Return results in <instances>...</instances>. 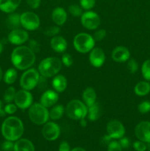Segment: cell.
Segmentation results:
<instances>
[{
	"mask_svg": "<svg viewBox=\"0 0 150 151\" xmlns=\"http://www.w3.org/2000/svg\"><path fill=\"white\" fill-rule=\"evenodd\" d=\"M11 61L18 69L25 70L35 63V55L28 47L21 46L13 50L11 55Z\"/></svg>",
	"mask_w": 150,
	"mask_h": 151,
	"instance_id": "cell-1",
	"label": "cell"
},
{
	"mask_svg": "<svg viewBox=\"0 0 150 151\" xmlns=\"http://www.w3.org/2000/svg\"><path fill=\"white\" fill-rule=\"evenodd\" d=\"M1 133L3 137L9 141L19 139L24 133L23 122L18 117L10 116L3 122Z\"/></svg>",
	"mask_w": 150,
	"mask_h": 151,
	"instance_id": "cell-2",
	"label": "cell"
},
{
	"mask_svg": "<svg viewBox=\"0 0 150 151\" xmlns=\"http://www.w3.org/2000/svg\"><path fill=\"white\" fill-rule=\"evenodd\" d=\"M62 66L61 60L57 57L45 58L38 66V72L45 78H51L60 72Z\"/></svg>",
	"mask_w": 150,
	"mask_h": 151,
	"instance_id": "cell-3",
	"label": "cell"
},
{
	"mask_svg": "<svg viewBox=\"0 0 150 151\" xmlns=\"http://www.w3.org/2000/svg\"><path fill=\"white\" fill-rule=\"evenodd\" d=\"M29 116L33 123L38 125H43L48 121L49 112L41 103H34L29 108Z\"/></svg>",
	"mask_w": 150,
	"mask_h": 151,
	"instance_id": "cell-4",
	"label": "cell"
},
{
	"mask_svg": "<svg viewBox=\"0 0 150 151\" xmlns=\"http://www.w3.org/2000/svg\"><path fill=\"white\" fill-rule=\"evenodd\" d=\"M66 111L68 116L75 120L83 119L88 114L87 106L79 100H73L69 102L66 106Z\"/></svg>",
	"mask_w": 150,
	"mask_h": 151,
	"instance_id": "cell-5",
	"label": "cell"
},
{
	"mask_svg": "<svg viewBox=\"0 0 150 151\" xmlns=\"http://www.w3.org/2000/svg\"><path fill=\"white\" fill-rule=\"evenodd\" d=\"M95 45V40L85 32L77 34L74 38V47L79 52L87 53L91 51Z\"/></svg>",
	"mask_w": 150,
	"mask_h": 151,
	"instance_id": "cell-6",
	"label": "cell"
},
{
	"mask_svg": "<svg viewBox=\"0 0 150 151\" xmlns=\"http://www.w3.org/2000/svg\"><path fill=\"white\" fill-rule=\"evenodd\" d=\"M39 72L36 69H28L21 77L20 85L23 89L30 91L36 87L39 82Z\"/></svg>",
	"mask_w": 150,
	"mask_h": 151,
	"instance_id": "cell-7",
	"label": "cell"
},
{
	"mask_svg": "<svg viewBox=\"0 0 150 151\" xmlns=\"http://www.w3.org/2000/svg\"><path fill=\"white\" fill-rule=\"evenodd\" d=\"M21 24L28 30H35L40 26V19L32 12H25L20 16Z\"/></svg>",
	"mask_w": 150,
	"mask_h": 151,
	"instance_id": "cell-8",
	"label": "cell"
},
{
	"mask_svg": "<svg viewBox=\"0 0 150 151\" xmlns=\"http://www.w3.org/2000/svg\"><path fill=\"white\" fill-rule=\"evenodd\" d=\"M16 106L21 109H28L32 106V95L27 90H20L16 92L14 99Z\"/></svg>",
	"mask_w": 150,
	"mask_h": 151,
	"instance_id": "cell-9",
	"label": "cell"
},
{
	"mask_svg": "<svg viewBox=\"0 0 150 151\" xmlns=\"http://www.w3.org/2000/svg\"><path fill=\"white\" fill-rule=\"evenodd\" d=\"M81 22L86 29H95L99 26L100 19L97 13L92 11H87L81 16Z\"/></svg>",
	"mask_w": 150,
	"mask_h": 151,
	"instance_id": "cell-10",
	"label": "cell"
},
{
	"mask_svg": "<svg viewBox=\"0 0 150 151\" xmlns=\"http://www.w3.org/2000/svg\"><path fill=\"white\" fill-rule=\"evenodd\" d=\"M107 132L111 139H121L124 135L125 128L119 121L112 120L107 124Z\"/></svg>",
	"mask_w": 150,
	"mask_h": 151,
	"instance_id": "cell-11",
	"label": "cell"
},
{
	"mask_svg": "<svg viewBox=\"0 0 150 151\" xmlns=\"http://www.w3.org/2000/svg\"><path fill=\"white\" fill-rule=\"evenodd\" d=\"M60 134V127L54 122H47L44 125L42 129L43 136L48 141H54L58 138Z\"/></svg>",
	"mask_w": 150,
	"mask_h": 151,
	"instance_id": "cell-12",
	"label": "cell"
},
{
	"mask_svg": "<svg viewBox=\"0 0 150 151\" xmlns=\"http://www.w3.org/2000/svg\"><path fill=\"white\" fill-rule=\"evenodd\" d=\"M137 138L144 142H150V122L144 121L137 125L135 129Z\"/></svg>",
	"mask_w": 150,
	"mask_h": 151,
	"instance_id": "cell-13",
	"label": "cell"
},
{
	"mask_svg": "<svg viewBox=\"0 0 150 151\" xmlns=\"http://www.w3.org/2000/svg\"><path fill=\"white\" fill-rule=\"evenodd\" d=\"M29 38L27 32L21 29H13L8 35V41L11 44L20 45L26 42Z\"/></svg>",
	"mask_w": 150,
	"mask_h": 151,
	"instance_id": "cell-14",
	"label": "cell"
},
{
	"mask_svg": "<svg viewBox=\"0 0 150 151\" xmlns=\"http://www.w3.org/2000/svg\"><path fill=\"white\" fill-rule=\"evenodd\" d=\"M89 60L91 65L95 67H100L105 60V55L104 51L100 48H94L91 51Z\"/></svg>",
	"mask_w": 150,
	"mask_h": 151,
	"instance_id": "cell-15",
	"label": "cell"
},
{
	"mask_svg": "<svg viewBox=\"0 0 150 151\" xmlns=\"http://www.w3.org/2000/svg\"><path fill=\"white\" fill-rule=\"evenodd\" d=\"M59 98L57 91L52 90H48L42 94L41 97V104L45 106L46 108L51 107L56 104Z\"/></svg>",
	"mask_w": 150,
	"mask_h": 151,
	"instance_id": "cell-16",
	"label": "cell"
},
{
	"mask_svg": "<svg viewBox=\"0 0 150 151\" xmlns=\"http://www.w3.org/2000/svg\"><path fill=\"white\" fill-rule=\"evenodd\" d=\"M130 56L129 50L125 47H118L113 50L112 52V58L114 61L121 63L125 62Z\"/></svg>",
	"mask_w": 150,
	"mask_h": 151,
	"instance_id": "cell-17",
	"label": "cell"
},
{
	"mask_svg": "<svg viewBox=\"0 0 150 151\" xmlns=\"http://www.w3.org/2000/svg\"><path fill=\"white\" fill-rule=\"evenodd\" d=\"M51 19L56 24L61 26L67 19V13L62 7H56L51 13Z\"/></svg>",
	"mask_w": 150,
	"mask_h": 151,
	"instance_id": "cell-18",
	"label": "cell"
},
{
	"mask_svg": "<svg viewBox=\"0 0 150 151\" xmlns=\"http://www.w3.org/2000/svg\"><path fill=\"white\" fill-rule=\"evenodd\" d=\"M21 0H0V10L4 13H12L19 6Z\"/></svg>",
	"mask_w": 150,
	"mask_h": 151,
	"instance_id": "cell-19",
	"label": "cell"
},
{
	"mask_svg": "<svg viewBox=\"0 0 150 151\" xmlns=\"http://www.w3.org/2000/svg\"><path fill=\"white\" fill-rule=\"evenodd\" d=\"M51 47L57 52H63L67 49V42L61 36H55L51 40Z\"/></svg>",
	"mask_w": 150,
	"mask_h": 151,
	"instance_id": "cell-20",
	"label": "cell"
},
{
	"mask_svg": "<svg viewBox=\"0 0 150 151\" xmlns=\"http://www.w3.org/2000/svg\"><path fill=\"white\" fill-rule=\"evenodd\" d=\"M14 151H35V147L32 142L26 139H19L14 144Z\"/></svg>",
	"mask_w": 150,
	"mask_h": 151,
	"instance_id": "cell-21",
	"label": "cell"
},
{
	"mask_svg": "<svg viewBox=\"0 0 150 151\" xmlns=\"http://www.w3.org/2000/svg\"><path fill=\"white\" fill-rule=\"evenodd\" d=\"M82 99H83L85 106L88 107L92 106L96 103V94L95 90L91 87L85 88V91L82 93Z\"/></svg>",
	"mask_w": 150,
	"mask_h": 151,
	"instance_id": "cell-22",
	"label": "cell"
},
{
	"mask_svg": "<svg viewBox=\"0 0 150 151\" xmlns=\"http://www.w3.org/2000/svg\"><path fill=\"white\" fill-rule=\"evenodd\" d=\"M88 119L91 121H96L101 116L102 114V109H101V105L99 103H95L88 107Z\"/></svg>",
	"mask_w": 150,
	"mask_h": 151,
	"instance_id": "cell-23",
	"label": "cell"
},
{
	"mask_svg": "<svg viewBox=\"0 0 150 151\" xmlns=\"http://www.w3.org/2000/svg\"><path fill=\"white\" fill-rule=\"evenodd\" d=\"M52 86L57 92H63L67 87V80L63 75H57L52 81Z\"/></svg>",
	"mask_w": 150,
	"mask_h": 151,
	"instance_id": "cell-24",
	"label": "cell"
},
{
	"mask_svg": "<svg viewBox=\"0 0 150 151\" xmlns=\"http://www.w3.org/2000/svg\"><path fill=\"white\" fill-rule=\"evenodd\" d=\"M150 91V84L146 81L139 82L135 87V93L138 96H145Z\"/></svg>",
	"mask_w": 150,
	"mask_h": 151,
	"instance_id": "cell-25",
	"label": "cell"
},
{
	"mask_svg": "<svg viewBox=\"0 0 150 151\" xmlns=\"http://www.w3.org/2000/svg\"><path fill=\"white\" fill-rule=\"evenodd\" d=\"M7 25L10 29H18L21 25L20 15L17 13H13L8 16L7 19Z\"/></svg>",
	"mask_w": 150,
	"mask_h": 151,
	"instance_id": "cell-26",
	"label": "cell"
},
{
	"mask_svg": "<svg viewBox=\"0 0 150 151\" xmlns=\"http://www.w3.org/2000/svg\"><path fill=\"white\" fill-rule=\"evenodd\" d=\"M64 113V108L62 105H57L49 111V117L53 120H57L61 118Z\"/></svg>",
	"mask_w": 150,
	"mask_h": 151,
	"instance_id": "cell-27",
	"label": "cell"
},
{
	"mask_svg": "<svg viewBox=\"0 0 150 151\" xmlns=\"http://www.w3.org/2000/svg\"><path fill=\"white\" fill-rule=\"evenodd\" d=\"M17 79V72L15 69H9L5 72L4 81L7 84H12Z\"/></svg>",
	"mask_w": 150,
	"mask_h": 151,
	"instance_id": "cell-28",
	"label": "cell"
},
{
	"mask_svg": "<svg viewBox=\"0 0 150 151\" xmlns=\"http://www.w3.org/2000/svg\"><path fill=\"white\" fill-rule=\"evenodd\" d=\"M16 90L13 87H9L7 90L5 91L4 94V101L6 103H10L13 101L15 99V96H16Z\"/></svg>",
	"mask_w": 150,
	"mask_h": 151,
	"instance_id": "cell-29",
	"label": "cell"
},
{
	"mask_svg": "<svg viewBox=\"0 0 150 151\" xmlns=\"http://www.w3.org/2000/svg\"><path fill=\"white\" fill-rule=\"evenodd\" d=\"M142 74L144 78L146 81H150V60H147L143 63L142 66Z\"/></svg>",
	"mask_w": 150,
	"mask_h": 151,
	"instance_id": "cell-30",
	"label": "cell"
},
{
	"mask_svg": "<svg viewBox=\"0 0 150 151\" xmlns=\"http://www.w3.org/2000/svg\"><path fill=\"white\" fill-rule=\"evenodd\" d=\"M69 11L72 16L78 17L82 15V10L80 6L77 4H71L69 7Z\"/></svg>",
	"mask_w": 150,
	"mask_h": 151,
	"instance_id": "cell-31",
	"label": "cell"
},
{
	"mask_svg": "<svg viewBox=\"0 0 150 151\" xmlns=\"http://www.w3.org/2000/svg\"><path fill=\"white\" fill-rule=\"evenodd\" d=\"M95 0H80V5L85 10H91L95 5Z\"/></svg>",
	"mask_w": 150,
	"mask_h": 151,
	"instance_id": "cell-32",
	"label": "cell"
},
{
	"mask_svg": "<svg viewBox=\"0 0 150 151\" xmlns=\"http://www.w3.org/2000/svg\"><path fill=\"white\" fill-rule=\"evenodd\" d=\"M59 32H60V28L58 27L51 26L47 27L44 33L46 35H48V36H54V35H57Z\"/></svg>",
	"mask_w": 150,
	"mask_h": 151,
	"instance_id": "cell-33",
	"label": "cell"
},
{
	"mask_svg": "<svg viewBox=\"0 0 150 151\" xmlns=\"http://www.w3.org/2000/svg\"><path fill=\"white\" fill-rule=\"evenodd\" d=\"M138 111L141 114H146L150 111V102L144 101L138 106Z\"/></svg>",
	"mask_w": 150,
	"mask_h": 151,
	"instance_id": "cell-34",
	"label": "cell"
},
{
	"mask_svg": "<svg viewBox=\"0 0 150 151\" xmlns=\"http://www.w3.org/2000/svg\"><path fill=\"white\" fill-rule=\"evenodd\" d=\"M127 68L129 72H130V73H135L138 69V65L136 60H134V59L129 60L127 63Z\"/></svg>",
	"mask_w": 150,
	"mask_h": 151,
	"instance_id": "cell-35",
	"label": "cell"
},
{
	"mask_svg": "<svg viewBox=\"0 0 150 151\" xmlns=\"http://www.w3.org/2000/svg\"><path fill=\"white\" fill-rule=\"evenodd\" d=\"M107 151H122V147L119 142L116 141H112L108 144Z\"/></svg>",
	"mask_w": 150,
	"mask_h": 151,
	"instance_id": "cell-36",
	"label": "cell"
},
{
	"mask_svg": "<svg viewBox=\"0 0 150 151\" xmlns=\"http://www.w3.org/2000/svg\"><path fill=\"white\" fill-rule=\"evenodd\" d=\"M29 48L34 53L35 52H39V51L41 50V47H40V44L37 42L35 40H30L29 41Z\"/></svg>",
	"mask_w": 150,
	"mask_h": 151,
	"instance_id": "cell-37",
	"label": "cell"
},
{
	"mask_svg": "<svg viewBox=\"0 0 150 151\" xmlns=\"http://www.w3.org/2000/svg\"><path fill=\"white\" fill-rule=\"evenodd\" d=\"M62 63L66 66H71L73 63V58L69 54H64L62 56Z\"/></svg>",
	"mask_w": 150,
	"mask_h": 151,
	"instance_id": "cell-38",
	"label": "cell"
},
{
	"mask_svg": "<svg viewBox=\"0 0 150 151\" xmlns=\"http://www.w3.org/2000/svg\"><path fill=\"white\" fill-rule=\"evenodd\" d=\"M133 147L135 148V150L137 151H145L146 150L147 147L145 143L142 141H136L134 142Z\"/></svg>",
	"mask_w": 150,
	"mask_h": 151,
	"instance_id": "cell-39",
	"label": "cell"
},
{
	"mask_svg": "<svg viewBox=\"0 0 150 151\" xmlns=\"http://www.w3.org/2000/svg\"><path fill=\"white\" fill-rule=\"evenodd\" d=\"M1 149L4 151H12L14 149V145L12 142V141H7L4 142L1 144Z\"/></svg>",
	"mask_w": 150,
	"mask_h": 151,
	"instance_id": "cell-40",
	"label": "cell"
},
{
	"mask_svg": "<svg viewBox=\"0 0 150 151\" xmlns=\"http://www.w3.org/2000/svg\"><path fill=\"white\" fill-rule=\"evenodd\" d=\"M106 36V31L104 29H99L96 31L94 35V38L95 41H101Z\"/></svg>",
	"mask_w": 150,
	"mask_h": 151,
	"instance_id": "cell-41",
	"label": "cell"
},
{
	"mask_svg": "<svg viewBox=\"0 0 150 151\" xmlns=\"http://www.w3.org/2000/svg\"><path fill=\"white\" fill-rule=\"evenodd\" d=\"M16 111H17V107L14 104H8L4 108V111H5V113L8 114H14Z\"/></svg>",
	"mask_w": 150,
	"mask_h": 151,
	"instance_id": "cell-42",
	"label": "cell"
},
{
	"mask_svg": "<svg viewBox=\"0 0 150 151\" xmlns=\"http://www.w3.org/2000/svg\"><path fill=\"white\" fill-rule=\"evenodd\" d=\"M26 2L31 8L36 9L40 6L41 0H26Z\"/></svg>",
	"mask_w": 150,
	"mask_h": 151,
	"instance_id": "cell-43",
	"label": "cell"
},
{
	"mask_svg": "<svg viewBox=\"0 0 150 151\" xmlns=\"http://www.w3.org/2000/svg\"><path fill=\"white\" fill-rule=\"evenodd\" d=\"M119 144L121 145L122 148H127L129 147V145H130V142L128 138L126 137H122L120 139V141H119Z\"/></svg>",
	"mask_w": 150,
	"mask_h": 151,
	"instance_id": "cell-44",
	"label": "cell"
},
{
	"mask_svg": "<svg viewBox=\"0 0 150 151\" xmlns=\"http://www.w3.org/2000/svg\"><path fill=\"white\" fill-rule=\"evenodd\" d=\"M59 151H70V145L66 141H63L60 143L59 146Z\"/></svg>",
	"mask_w": 150,
	"mask_h": 151,
	"instance_id": "cell-45",
	"label": "cell"
},
{
	"mask_svg": "<svg viewBox=\"0 0 150 151\" xmlns=\"http://www.w3.org/2000/svg\"><path fill=\"white\" fill-rule=\"evenodd\" d=\"M79 125H80L82 127H83V128H85V127L87 126V122H86V121H85V118L80 119V122H79Z\"/></svg>",
	"mask_w": 150,
	"mask_h": 151,
	"instance_id": "cell-46",
	"label": "cell"
},
{
	"mask_svg": "<svg viewBox=\"0 0 150 151\" xmlns=\"http://www.w3.org/2000/svg\"><path fill=\"white\" fill-rule=\"evenodd\" d=\"M71 151H85L83 148L82 147H75V148L72 149Z\"/></svg>",
	"mask_w": 150,
	"mask_h": 151,
	"instance_id": "cell-47",
	"label": "cell"
},
{
	"mask_svg": "<svg viewBox=\"0 0 150 151\" xmlns=\"http://www.w3.org/2000/svg\"><path fill=\"white\" fill-rule=\"evenodd\" d=\"M1 78H2V70H1V69L0 68V81H1Z\"/></svg>",
	"mask_w": 150,
	"mask_h": 151,
	"instance_id": "cell-48",
	"label": "cell"
},
{
	"mask_svg": "<svg viewBox=\"0 0 150 151\" xmlns=\"http://www.w3.org/2000/svg\"><path fill=\"white\" fill-rule=\"evenodd\" d=\"M2 50H3V47H2V44H1V43H0V53L1 52V51H2Z\"/></svg>",
	"mask_w": 150,
	"mask_h": 151,
	"instance_id": "cell-49",
	"label": "cell"
},
{
	"mask_svg": "<svg viewBox=\"0 0 150 151\" xmlns=\"http://www.w3.org/2000/svg\"><path fill=\"white\" fill-rule=\"evenodd\" d=\"M146 147H147L146 149H148V150L150 151V142L148 143V145H146Z\"/></svg>",
	"mask_w": 150,
	"mask_h": 151,
	"instance_id": "cell-50",
	"label": "cell"
},
{
	"mask_svg": "<svg viewBox=\"0 0 150 151\" xmlns=\"http://www.w3.org/2000/svg\"><path fill=\"white\" fill-rule=\"evenodd\" d=\"M1 107H2V103H1V101L0 100V111L1 110Z\"/></svg>",
	"mask_w": 150,
	"mask_h": 151,
	"instance_id": "cell-51",
	"label": "cell"
}]
</instances>
